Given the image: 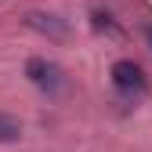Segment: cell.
I'll return each instance as SVG.
<instances>
[{
    "mask_svg": "<svg viewBox=\"0 0 152 152\" xmlns=\"http://www.w3.org/2000/svg\"><path fill=\"white\" fill-rule=\"evenodd\" d=\"M112 83H116L120 91H145V72H141V65H134V62H116L112 65Z\"/></svg>",
    "mask_w": 152,
    "mask_h": 152,
    "instance_id": "2",
    "label": "cell"
},
{
    "mask_svg": "<svg viewBox=\"0 0 152 152\" xmlns=\"http://www.w3.org/2000/svg\"><path fill=\"white\" fill-rule=\"evenodd\" d=\"M22 138V123L7 112H0V141H18Z\"/></svg>",
    "mask_w": 152,
    "mask_h": 152,
    "instance_id": "3",
    "label": "cell"
},
{
    "mask_svg": "<svg viewBox=\"0 0 152 152\" xmlns=\"http://www.w3.org/2000/svg\"><path fill=\"white\" fill-rule=\"evenodd\" d=\"M145 36H148V44H152V29H145Z\"/></svg>",
    "mask_w": 152,
    "mask_h": 152,
    "instance_id": "4",
    "label": "cell"
},
{
    "mask_svg": "<svg viewBox=\"0 0 152 152\" xmlns=\"http://www.w3.org/2000/svg\"><path fill=\"white\" fill-rule=\"evenodd\" d=\"M26 76L40 91H54V87L62 83V69L54 65V62H47V58H29L26 62Z\"/></svg>",
    "mask_w": 152,
    "mask_h": 152,
    "instance_id": "1",
    "label": "cell"
}]
</instances>
